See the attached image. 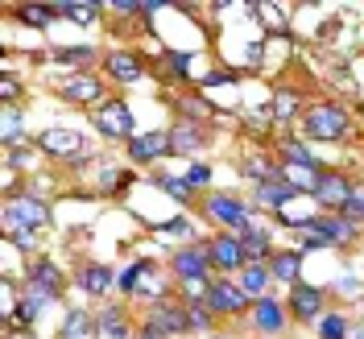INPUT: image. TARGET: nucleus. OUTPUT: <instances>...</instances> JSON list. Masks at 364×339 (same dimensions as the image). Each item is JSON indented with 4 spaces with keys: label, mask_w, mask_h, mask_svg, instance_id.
<instances>
[{
    "label": "nucleus",
    "mask_w": 364,
    "mask_h": 339,
    "mask_svg": "<svg viewBox=\"0 0 364 339\" xmlns=\"http://www.w3.org/2000/svg\"><path fill=\"white\" fill-rule=\"evenodd\" d=\"M302 129L311 141H340L348 133V112L340 104H315L302 112Z\"/></svg>",
    "instance_id": "20e7f679"
},
{
    "label": "nucleus",
    "mask_w": 364,
    "mask_h": 339,
    "mask_svg": "<svg viewBox=\"0 0 364 339\" xmlns=\"http://www.w3.org/2000/svg\"><path fill=\"white\" fill-rule=\"evenodd\" d=\"M203 249H207V261H211L215 273H228V277H232V273H240L249 265V261H245V240H240L236 232H215Z\"/></svg>",
    "instance_id": "39448f33"
},
{
    "label": "nucleus",
    "mask_w": 364,
    "mask_h": 339,
    "mask_svg": "<svg viewBox=\"0 0 364 339\" xmlns=\"http://www.w3.org/2000/svg\"><path fill=\"white\" fill-rule=\"evenodd\" d=\"M149 265H154V261H133L129 269H120L116 286H120L124 294H136V290H141V273H149Z\"/></svg>",
    "instance_id": "7c9ffc66"
},
{
    "label": "nucleus",
    "mask_w": 364,
    "mask_h": 339,
    "mask_svg": "<svg viewBox=\"0 0 364 339\" xmlns=\"http://www.w3.org/2000/svg\"><path fill=\"white\" fill-rule=\"evenodd\" d=\"M203 215L211 220V224H220V232H245L252 220V211L245 199H236V195H228V190H211L203 199Z\"/></svg>",
    "instance_id": "7ed1b4c3"
},
{
    "label": "nucleus",
    "mask_w": 364,
    "mask_h": 339,
    "mask_svg": "<svg viewBox=\"0 0 364 339\" xmlns=\"http://www.w3.org/2000/svg\"><path fill=\"white\" fill-rule=\"evenodd\" d=\"M100 318L83 311V306H70L67 318H63V327H58V339H100Z\"/></svg>",
    "instance_id": "dca6fc26"
},
{
    "label": "nucleus",
    "mask_w": 364,
    "mask_h": 339,
    "mask_svg": "<svg viewBox=\"0 0 364 339\" xmlns=\"http://www.w3.org/2000/svg\"><path fill=\"white\" fill-rule=\"evenodd\" d=\"M166 67H170V75H174L178 83H186V79H191V54H182V50H166Z\"/></svg>",
    "instance_id": "473e14b6"
},
{
    "label": "nucleus",
    "mask_w": 364,
    "mask_h": 339,
    "mask_svg": "<svg viewBox=\"0 0 364 339\" xmlns=\"http://www.w3.org/2000/svg\"><path fill=\"white\" fill-rule=\"evenodd\" d=\"M54 58L58 63H70V67H83L95 58V45H70V50H54Z\"/></svg>",
    "instance_id": "72a5a7b5"
},
{
    "label": "nucleus",
    "mask_w": 364,
    "mask_h": 339,
    "mask_svg": "<svg viewBox=\"0 0 364 339\" xmlns=\"http://www.w3.org/2000/svg\"><path fill=\"white\" fill-rule=\"evenodd\" d=\"M17 95H21V83H17L13 75H4V79H0V99H4V108H13Z\"/></svg>",
    "instance_id": "ea45409f"
},
{
    "label": "nucleus",
    "mask_w": 364,
    "mask_h": 339,
    "mask_svg": "<svg viewBox=\"0 0 364 339\" xmlns=\"http://www.w3.org/2000/svg\"><path fill=\"white\" fill-rule=\"evenodd\" d=\"M58 17H70V21H79V25H95L100 4H87V0H58Z\"/></svg>",
    "instance_id": "bb28decb"
},
{
    "label": "nucleus",
    "mask_w": 364,
    "mask_h": 339,
    "mask_svg": "<svg viewBox=\"0 0 364 339\" xmlns=\"http://www.w3.org/2000/svg\"><path fill=\"white\" fill-rule=\"evenodd\" d=\"M9 166L29 170V166H33V149H29V145H25V149H9Z\"/></svg>",
    "instance_id": "a19ab883"
},
{
    "label": "nucleus",
    "mask_w": 364,
    "mask_h": 339,
    "mask_svg": "<svg viewBox=\"0 0 364 339\" xmlns=\"http://www.w3.org/2000/svg\"><path fill=\"white\" fill-rule=\"evenodd\" d=\"M100 331L108 339H129V318H124V306H104L100 311Z\"/></svg>",
    "instance_id": "393cba45"
},
{
    "label": "nucleus",
    "mask_w": 364,
    "mask_h": 339,
    "mask_svg": "<svg viewBox=\"0 0 364 339\" xmlns=\"http://www.w3.org/2000/svg\"><path fill=\"white\" fill-rule=\"evenodd\" d=\"M252 190H257V203H269V207H290V203H294V199H298V195H302V190H294V186H290V182H286V178H273V182H257Z\"/></svg>",
    "instance_id": "4be33fe9"
},
{
    "label": "nucleus",
    "mask_w": 364,
    "mask_h": 339,
    "mask_svg": "<svg viewBox=\"0 0 364 339\" xmlns=\"http://www.w3.org/2000/svg\"><path fill=\"white\" fill-rule=\"evenodd\" d=\"M136 339H166V335H161L158 327H149V323H145V327H141V335H136Z\"/></svg>",
    "instance_id": "c03bdc74"
},
{
    "label": "nucleus",
    "mask_w": 364,
    "mask_h": 339,
    "mask_svg": "<svg viewBox=\"0 0 364 339\" xmlns=\"http://www.w3.org/2000/svg\"><path fill=\"white\" fill-rule=\"evenodd\" d=\"M207 306H211V315H220V318H236V315H245V311H252V298L232 281V277H215L211 281V290H207Z\"/></svg>",
    "instance_id": "6e6552de"
},
{
    "label": "nucleus",
    "mask_w": 364,
    "mask_h": 339,
    "mask_svg": "<svg viewBox=\"0 0 364 339\" xmlns=\"http://www.w3.org/2000/svg\"><path fill=\"white\" fill-rule=\"evenodd\" d=\"M182 178H186V186H191V190H199V186H207V182H211V170H207V166H191Z\"/></svg>",
    "instance_id": "58836bf2"
},
{
    "label": "nucleus",
    "mask_w": 364,
    "mask_h": 339,
    "mask_svg": "<svg viewBox=\"0 0 364 339\" xmlns=\"http://www.w3.org/2000/svg\"><path fill=\"white\" fill-rule=\"evenodd\" d=\"M269 281H273L269 265H245V269H240V277H236V286H240V290H245L252 302L269 298V294H265V290H269Z\"/></svg>",
    "instance_id": "aec40b11"
},
{
    "label": "nucleus",
    "mask_w": 364,
    "mask_h": 339,
    "mask_svg": "<svg viewBox=\"0 0 364 339\" xmlns=\"http://www.w3.org/2000/svg\"><path fill=\"white\" fill-rule=\"evenodd\" d=\"M13 244H17V249H38V232H21V236H13Z\"/></svg>",
    "instance_id": "79ce46f5"
},
{
    "label": "nucleus",
    "mask_w": 364,
    "mask_h": 339,
    "mask_svg": "<svg viewBox=\"0 0 364 339\" xmlns=\"http://www.w3.org/2000/svg\"><path fill=\"white\" fill-rule=\"evenodd\" d=\"M360 116H364V104H360Z\"/></svg>",
    "instance_id": "49530a36"
},
{
    "label": "nucleus",
    "mask_w": 364,
    "mask_h": 339,
    "mask_svg": "<svg viewBox=\"0 0 364 339\" xmlns=\"http://www.w3.org/2000/svg\"><path fill=\"white\" fill-rule=\"evenodd\" d=\"M79 286H83L87 294H104V290L112 286V269H108V265H83V273H79Z\"/></svg>",
    "instance_id": "cd10ccee"
},
{
    "label": "nucleus",
    "mask_w": 364,
    "mask_h": 339,
    "mask_svg": "<svg viewBox=\"0 0 364 339\" xmlns=\"http://www.w3.org/2000/svg\"><path fill=\"white\" fill-rule=\"evenodd\" d=\"M269 273L273 281H282V286H290L294 290L298 277H302V249H282L269 257Z\"/></svg>",
    "instance_id": "f3484780"
},
{
    "label": "nucleus",
    "mask_w": 364,
    "mask_h": 339,
    "mask_svg": "<svg viewBox=\"0 0 364 339\" xmlns=\"http://www.w3.org/2000/svg\"><path fill=\"white\" fill-rule=\"evenodd\" d=\"M0 224H4V236L13 240V236H21V232H42L50 224V207L38 199V195H13L9 203H4V215H0Z\"/></svg>",
    "instance_id": "f03ea898"
},
{
    "label": "nucleus",
    "mask_w": 364,
    "mask_h": 339,
    "mask_svg": "<svg viewBox=\"0 0 364 339\" xmlns=\"http://www.w3.org/2000/svg\"><path fill=\"white\" fill-rule=\"evenodd\" d=\"M286 311L298 318V323H318L323 311H327V298L318 286H306V281H298L294 290H290V302H286Z\"/></svg>",
    "instance_id": "9b49d317"
},
{
    "label": "nucleus",
    "mask_w": 364,
    "mask_h": 339,
    "mask_svg": "<svg viewBox=\"0 0 364 339\" xmlns=\"http://www.w3.org/2000/svg\"><path fill=\"white\" fill-rule=\"evenodd\" d=\"M33 145H38V154H46V158L87 161V141H83V133H75V129H46Z\"/></svg>",
    "instance_id": "0eeeda50"
},
{
    "label": "nucleus",
    "mask_w": 364,
    "mask_h": 339,
    "mask_svg": "<svg viewBox=\"0 0 364 339\" xmlns=\"http://www.w3.org/2000/svg\"><path fill=\"white\" fill-rule=\"evenodd\" d=\"M158 186L166 190V195H174L178 203L191 199V186H186V178H178V174H158Z\"/></svg>",
    "instance_id": "c9c22d12"
},
{
    "label": "nucleus",
    "mask_w": 364,
    "mask_h": 339,
    "mask_svg": "<svg viewBox=\"0 0 364 339\" xmlns=\"http://www.w3.org/2000/svg\"><path fill=\"white\" fill-rule=\"evenodd\" d=\"M286 315H290V311H286L282 302H273V298H261V302H252V323H257V331H265V335L282 331Z\"/></svg>",
    "instance_id": "6ab92c4d"
},
{
    "label": "nucleus",
    "mask_w": 364,
    "mask_h": 339,
    "mask_svg": "<svg viewBox=\"0 0 364 339\" xmlns=\"http://www.w3.org/2000/svg\"><path fill=\"white\" fill-rule=\"evenodd\" d=\"M318 335L323 339H348V323H343V315H323L318 318Z\"/></svg>",
    "instance_id": "e433bc0d"
},
{
    "label": "nucleus",
    "mask_w": 364,
    "mask_h": 339,
    "mask_svg": "<svg viewBox=\"0 0 364 339\" xmlns=\"http://www.w3.org/2000/svg\"><path fill=\"white\" fill-rule=\"evenodd\" d=\"M145 323L158 327L161 335H191V331H195V327H191V315H186V302H170V298L154 302Z\"/></svg>",
    "instance_id": "9d476101"
},
{
    "label": "nucleus",
    "mask_w": 364,
    "mask_h": 339,
    "mask_svg": "<svg viewBox=\"0 0 364 339\" xmlns=\"http://www.w3.org/2000/svg\"><path fill=\"white\" fill-rule=\"evenodd\" d=\"M104 70H108V79H116V83H136V79L145 75L141 58L129 54V50H112V54L104 58Z\"/></svg>",
    "instance_id": "a211bd4d"
},
{
    "label": "nucleus",
    "mask_w": 364,
    "mask_h": 339,
    "mask_svg": "<svg viewBox=\"0 0 364 339\" xmlns=\"http://www.w3.org/2000/svg\"><path fill=\"white\" fill-rule=\"evenodd\" d=\"M166 154H174V145H170V129L166 133H141V136H133L129 141V158L136 161V166H145V161H158V158H166Z\"/></svg>",
    "instance_id": "ddd939ff"
},
{
    "label": "nucleus",
    "mask_w": 364,
    "mask_h": 339,
    "mask_svg": "<svg viewBox=\"0 0 364 339\" xmlns=\"http://www.w3.org/2000/svg\"><path fill=\"white\" fill-rule=\"evenodd\" d=\"M348 199H352V182L343 178V174H336V170H327V174L318 178L315 203L327 207V211H343V207H348Z\"/></svg>",
    "instance_id": "4468645a"
},
{
    "label": "nucleus",
    "mask_w": 364,
    "mask_h": 339,
    "mask_svg": "<svg viewBox=\"0 0 364 339\" xmlns=\"http://www.w3.org/2000/svg\"><path fill=\"white\" fill-rule=\"evenodd\" d=\"M220 83H232V75H224V70H215V75H207V79H199V87H220Z\"/></svg>",
    "instance_id": "37998d69"
},
{
    "label": "nucleus",
    "mask_w": 364,
    "mask_h": 339,
    "mask_svg": "<svg viewBox=\"0 0 364 339\" xmlns=\"http://www.w3.org/2000/svg\"><path fill=\"white\" fill-rule=\"evenodd\" d=\"M54 17H58V4H17V21H25V25L46 29Z\"/></svg>",
    "instance_id": "c85d7f7f"
},
{
    "label": "nucleus",
    "mask_w": 364,
    "mask_h": 339,
    "mask_svg": "<svg viewBox=\"0 0 364 339\" xmlns=\"http://www.w3.org/2000/svg\"><path fill=\"white\" fill-rule=\"evenodd\" d=\"M360 236V227H356V220H348V215H340V211H327V215H318L315 224L302 232V244L298 249H340V244H352Z\"/></svg>",
    "instance_id": "f257e3e1"
},
{
    "label": "nucleus",
    "mask_w": 364,
    "mask_h": 339,
    "mask_svg": "<svg viewBox=\"0 0 364 339\" xmlns=\"http://www.w3.org/2000/svg\"><path fill=\"white\" fill-rule=\"evenodd\" d=\"M282 161H294V166H311V170H318L315 154H311L306 145H298L294 136H290V141H282Z\"/></svg>",
    "instance_id": "2f4dec72"
},
{
    "label": "nucleus",
    "mask_w": 364,
    "mask_h": 339,
    "mask_svg": "<svg viewBox=\"0 0 364 339\" xmlns=\"http://www.w3.org/2000/svg\"><path fill=\"white\" fill-rule=\"evenodd\" d=\"M282 178L290 182L294 190H302V195H315V190H318V178H323V170L294 166V161H282Z\"/></svg>",
    "instance_id": "5701e85b"
},
{
    "label": "nucleus",
    "mask_w": 364,
    "mask_h": 339,
    "mask_svg": "<svg viewBox=\"0 0 364 339\" xmlns=\"http://www.w3.org/2000/svg\"><path fill=\"white\" fill-rule=\"evenodd\" d=\"M170 273H174V281L178 286H195V281H215L211 277V261H207V249L203 244H186L170 257Z\"/></svg>",
    "instance_id": "423d86ee"
},
{
    "label": "nucleus",
    "mask_w": 364,
    "mask_h": 339,
    "mask_svg": "<svg viewBox=\"0 0 364 339\" xmlns=\"http://www.w3.org/2000/svg\"><path fill=\"white\" fill-rule=\"evenodd\" d=\"M63 99L67 104H87V108H100L108 95H104V79H95V75H70L67 83H63Z\"/></svg>",
    "instance_id": "f8f14e48"
},
{
    "label": "nucleus",
    "mask_w": 364,
    "mask_h": 339,
    "mask_svg": "<svg viewBox=\"0 0 364 339\" xmlns=\"http://www.w3.org/2000/svg\"><path fill=\"white\" fill-rule=\"evenodd\" d=\"M245 174L252 178V186H257V182H273V178H282V161H273V158H261V154H252V158L245 161Z\"/></svg>",
    "instance_id": "a878e982"
},
{
    "label": "nucleus",
    "mask_w": 364,
    "mask_h": 339,
    "mask_svg": "<svg viewBox=\"0 0 364 339\" xmlns=\"http://www.w3.org/2000/svg\"><path fill=\"white\" fill-rule=\"evenodd\" d=\"M269 108H273V120H282V124H286V120H294V116H302V112H298L302 104H298V95H294L290 87H282V91H277Z\"/></svg>",
    "instance_id": "c756f323"
},
{
    "label": "nucleus",
    "mask_w": 364,
    "mask_h": 339,
    "mask_svg": "<svg viewBox=\"0 0 364 339\" xmlns=\"http://www.w3.org/2000/svg\"><path fill=\"white\" fill-rule=\"evenodd\" d=\"M91 120H95V129L104 136H112V141H133V112H129V104L124 99H104L95 112H91Z\"/></svg>",
    "instance_id": "1a4fd4ad"
},
{
    "label": "nucleus",
    "mask_w": 364,
    "mask_h": 339,
    "mask_svg": "<svg viewBox=\"0 0 364 339\" xmlns=\"http://www.w3.org/2000/svg\"><path fill=\"white\" fill-rule=\"evenodd\" d=\"M46 306H50V298H46V294H38V290H25V298L17 302V315H13V323H21L25 331H29V327L42 318Z\"/></svg>",
    "instance_id": "b1692460"
},
{
    "label": "nucleus",
    "mask_w": 364,
    "mask_h": 339,
    "mask_svg": "<svg viewBox=\"0 0 364 339\" xmlns=\"http://www.w3.org/2000/svg\"><path fill=\"white\" fill-rule=\"evenodd\" d=\"M207 339H236V335H207Z\"/></svg>",
    "instance_id": "a18cd8bd"
},
{
    "label": "nucleus",
    "mask_w": 364,
    "mask_h": 339,
    "mask_svg": "<svg viewBox=\"0 0 364 339\" xmlns=\"http://www.w3.org/2000/svg\"><path fill=\"white\" fill-rule=\"evenodd\" d=\"M340 215L356 220V224L364 220V182H352V199H348V207H343Z\"/></svg>",
    "instance_id": "4c0bfd02"
},
{
    "label": "nucleus",
    "mask_w": 364,
    "mask_h": 339,
    "mask_svg": "<svg viewBox=\"0 0 364 339\" xmlns=\"http://www.w3.org/2000/svg\"><path fill=\"white\" fill-rule=\"evenodd\" d=\"M170 145H174V154H182V158H195V149H203V129L191 124V120H178L170 129Z\"/></svg>",
    "instance_id": "412c9836"
},
{
    "label": "nucleus",
    "mask_w": 364,
    "mask_h": 339,
    "mask_svg": "<svg viewBox=\"0 0 364 339\" xmlns=\"http://www.w3.org/2000/svg\"><path fill=\"white\" fill-rule=\"evenodd\" d=\"M63 269L54 265V261H46V257H38L33 265H29V290H38V294H46L50 302L54 298H63Z\"/></svg>",
    "instance_id": "2eb2a0df"
},
{
    "label": "nucleus",
    "mask_w": 364,
    "mask_h": 339,
    "mask_svg": "<svg viewBox=\"0 0 364 339\" xmlns=\"http://www.w3.org/2000/svg\"><path fill=\"white\" fill-rule=\"evenodd\" d=\"M186 315H191V327H195V331H211V306H207V298L203 302H186Z\"/></svg>",
    "instance_id": "f704fd0d"
}]
</instances>
